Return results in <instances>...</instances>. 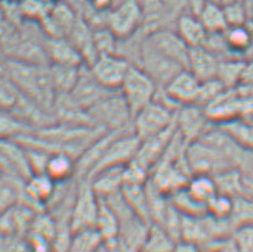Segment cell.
Masks as SVG:
<instances>
[{"mask_svg": "<svg viewBox=\"0 0 253 252\" xmlns=\"http://www.w3.org/2000/svg\"><path fill=\"white\" fill-rule=\"evenodd\" d=\"M210 240L207 230H206L202 216L184 215L182 218L181 232H179L178 242H184L201 249Z\"/></svg>", "mask_w": 253, "mask_h": 252, "instance_id": "obj_21", "label": "cell"}, {"mask_svg": "<svg viewBox=\"0 0 253 252\" xmlns=\"http://www.w3.org/2000/svg\"><path fill=\"white\" fill-rule=\"evenodd\" d=\"M233 210V198L217 192L207 202V213L216 218H229Z\"/></svg>", "mask_w": 253, "mask_h": 252, "instance_id": "obj_35", "label": "cell"}, {"mask_svg": "<svg viewBox=\"0 0 253 252\" xmlns=\"http://www.w3.org/2000/svg\"><path fill=\"white\" fill-rule=\"evenodd\" d=\"M45 52L49 64L81 66L84 63L80 51L67 37L45 36Z\"/></svg>", "mask_w": 253, "mask_h": 252, "instance_id": "obj_15", "label": "cell"}, {"mask_svg": "<svg viewBox=\"0 0 253 252\" xmlns=\"http://www.w3.org/2000/svg\"><path fill=\"white\" fill-rule=\"evenodd\" d=\"M137 66L142 67L148 74L154 79L158 87H164L177 73L184 69L175 61L164 56L160 51L152 48L144 37L140 49L139 60Z\"/></svg>", "mask_w": 253, "mask_h": 252, "instance_id": "obj_8", "label": "cell"}, {"mask_svg": "<svg viewBox=\"0 0 253 252\" xmlns=\"http://www.w3.org/2000/svg\"><path fill=\"white\" fill-rule=\"evenodd\" d=\"M88 114L94 124L106 130H117L130 126L133 118L130 106L120 89L111 90L88 110Z\"/></svg>", "mask_w": 253, "mask_h": 252, "instance_id": "obj_1", "label": "cell"}, {"mask_svg": "<svg viewBox=\"0 0 253 252\" xmlns=\"http://www.w3.org/2000/svg\"><path fill=\"white\" fill-rule=\"evenodd\" d=\"M233 227L253 222V194H246L233 198V210L229 216Z\"/></svg>", "mask_w": 253, "mask_h": 252, "instance_id": "obj_32", "label": "cell"}, {"mask_svg": "<svg viewBox=\"0 0 253 252\" xmlns=\"http://www.w3.org/2000/svg\"><path fill=\"white\" fill-rule=\"evenodd\" d=\"M215 178L217 190L232 198L249 193L245 182V174L237 168H229L227 170L213 175Z\"/></svg>", "mask_w": 253, "mask_h": 252, "instance_id": "obj_23", "label": "cell"}, {"mask_svg": "<svg viewBox=\"0 0 253 252\" xmlns=\"http://www.w3.org/2000/svg\"><path fill=\"white\" fill-rule=\"evenodd\" d=\"M104 238L96 227H87L74 231L72 233L69 250L79 252H89L101 249Z\"/></svg>", "mask_w": 253, "mask_h": 252, "instance_id": "obj_28", "label": "cell"}, {"mask_svg": "<svg viewBox=\"0 0 253 252\" xmlns=\"http://www.w3.org/2000/svg\"><path fill=\"white\" fill-rule=\"evenodd\" d=\"M145 41L164 56L175 61L183 68H187L190 46L182 40L175 29L169 26L157 29L146 35Z\"/></svg>", "mask_w": 253, "mask_h": 252, "instance_id": "obj_9", "label": "cell"}, {"mask_svg": "<svg viewBox=\"0 0 253 252\" xmlns=\"http://www.w3.org/2000/svg\"><path fill=\"white\" fill-rule=\"evenodd\" d=\"M52 5L48 0H22L20 11L29 19L41 22L50 13Z\"/></svg>", "mask_w": 253, "mask_h": 252, "instance_id": "obj_34", "label": "cell"}, {"mask_svg": "<svg viewBox=\"0 0 253 252\" xmlns=\"http://www.w3.org/2000/svg\"><path fill=\"white\" fill-rule=\"evenodd\" d=\"M48 1H50V2H56V1H57V0H48Z\"/></svg>", "mask_w": 253, "mask_h": 252, "instance_id": "obj_41", "label": "cell"}, {"mask_svg": "<svg viewBox=\"0 0 253 252\" xmlns=\"http://www.w3.org/2000/svg\"><path fill=\"white\" fill-rule=\"evenodd\" d=\"M198 17L210 34L225 32L227 30L228 23L221 2L215 0H207L200 10Z\"/></svg>", "mask_w": 253, "mask_h": 252, "instance_id": "obj_22", "label": "cell"}, {"mask_svg": "<svg viewBox=\"0 0 253 252\" xmlns=\"http://www.w3.org/2000/svg\"><path fill=\"white\" fill-rule=\"evenodd\" d=\"M131 64L130 61L119 54H104L99 55L88 66L106 88L119 89Z\"/></svg>", "mask_w": 253, "mask_h": 252, "instance_id": "obj_10", "label": "cell"}, {"mask_svg": "<svg viewBox=\"0 0 253 252\" xmlns=\"http://www.w3.org/2000/svg\"><path fill=\"white\" fill-rule=\"evenodd\" d=\"M93 38L98 56L104 54H117L119 40L107 25L94 29Z\"/></svg>", "mask_w": 253, "mask_h": 252, "instance_id": "obj_33", "label": "cell"}, {"mask_svg": "<svg viewBox=\"0 0 253 252\" xmlns=\"http://www.w3.org/2000/svg\"><path fill=\"white\" fill-rule=\"evenodd\" d=\"M56 183L45 172H35L28 178L26 183V194L32 202L36 205H42L45 207L46 202L50 200L54 193Z\"/></svg>", "mask_w": 253, "mask_h": 252, "instance_id": "obj_20", "label": "cell"}, {"mask_svg": "<svg viewBox=\"0 0 253 252\" xmlns=\"http://www.w3.org/2000/svg\"><path fill=\"white\" fill-rule=\"evenodd\" d=\"M225 40L229 50L234 55L245 57L251 46V31L247 24L228 26L225 31Z\"/></svg>", "mask_w": 253, "mask_h": 252, "instance_id": "obj_29", "label": "cell"}, {"mask_svg": "<svg viewBox=\"0 0 253 252\" xmlns=\"http://www.w3.org/2000/svg\"><path fill=\"white\" fill-rule=\"evenodd\" d=\"M217 64H219V58L205 46L190 48L187 69L190 70L200 81L215 78Z\"/></svg>", "mask_w": 253, "mask_h": 252, "instance_id": "obj_17", "label": "cell"}, {"mask_svg": "<svg viewBox=\"0 0 253 252\" xmlns=\"http://www.w3.org/2000/svg\"><path fill=\"white\" fill-rule=\"evenodd\" d=\"M119 89L130 106L132 116H134L140 108L154 100L158 84L142 67L131 64Z\"/></svg>", "mask_w": 253, "mask_h": 252, "instance_id": "obj_3", "label": "cell"}, {"mask_svg": "<svg viewBox=\"0 0 253 252\" xmlns=\"http://www.w3.org/2000/svg\"><path fill=\"white\" fill-rule=\"evenodd\" d=\"M44 172L55 182H64L76 178V158L67 152L50 154Z\"/></svg>", "mask_w": 253, "mask_h": 252, "instance_id": "obj_19", "label": "cell"}, {"mask_svg": "<svg viewBox=\"0 0 253 252\" xmlns=\"http://www.w3.org/2000/svg\"><path fill=\"white\" fill-rule=\"evenodd\" d=\"M240 84H253V57L246 58L245 67H244Z\"/></svg>", "mask_w": 253, "mask_h": 252, "instance_id": "obj_39", "label": "cell"}, {"mask_svg": "<svg viewBox=\"0 0 253 252\" xmlns=\"http://www.w3.org/2000/svg\"><path fill=\"white\" fill-rule=\"evenodd\" d=\"M140 139L136 133L133 132L132 125L125 130L120 131L119 133L111 140L106 149L104 155L99 160V162L95 164V167L89 172L87 178L88 180L93 174L96 171L102 170V169L111 168V167H119L126 166L132 158L136 156L138 148H139Z\"/></svg>", "mask_w": 253, "mask_h": 252, "instance_id": "obj_6", "label": "cell"}, {"mask_svg": "<svg viewBox=\"0 0 253 252\" xmlns=\"http://www.w3.org/2000/svg\"><path fill=\"white\" fill-rule=\"evenodd\" d=\"M82 66V64H81ZM81 66H66V64H49L52 84L58 94H69L78 80Z\"/></svg>", "mask_w": 253, "mask_h": 252, "instance_id": "obj_25", "label": "cell"}, {"mask_svg": "<svg viewBox=\"0 0 253 252\" xmlns=\"http://www.w3.org/2000/svg\"><path fill=\"white\" fill-rule=\"evenodd\" d=\"M185 187L198 200L206 204V206L207 202L219 192L215 178L213 175L208 174H194Z\"/></svg>", "mask_w": 253, "mask_h": 252, "instance_id": "obj_30", "label": "cell"}, {"mask_svg": "<svg viewBox=\"0 0 253 252\" xmlns=\"http://www.w3.org/2000/svg\"><path fill=\"white\" fill-rule=\"evenodd\" d=\"M124 167H111V168L102 169L96 171L88 178L92 184L94 192L101 199L120 192L124 186Z\"/></svg>", "mask_w": 253, "mask_h": 252, "instance_id": "obj_16", "label": "cell"}, {"mask_svg": "<svg viewBox=\"0 0 253 252\" xmlns=\"http://www.w3.org/2000/svg\"><path fill=\"white\" fill-rule=\"evenodd\" d=\"M176 240L162 225L151 222L146 236L144 251H171L175 250Z\"/></svg>", "mask_w": 253, "mask_h": 252, "instance_id": "obj_31", "label": "cell"}, {"mask_svg": "<svg viewBox=\"0 0 253 252\" xmlns=\"http://www.w3.org/2000/svg\"><path fill=\"white\" fill-rule=\"evenodd\" d=\"M176 130H177V128H176L175 122V124L170 126L169 128H167L163 132L140 140L139 148H138V151L134 158H136L137 161H139L140 163H143L144 166L148 167L150 170H151L155 167V164L157 163L164 155L168 145L171 142Z\"/></svg>", "mask_w": 253, "mask_h": 252, "instance_id": "obj_14", "label": "cell"}, {"mask_svg": "<svg viewBox=\"0 0 253 252\" xmlns=\"http://www.w3.org/2000/svg\"><path fill=\"white\" fill-rule=\"evenodd\" d=\"M226 87L221 84V81L217 80L216 78L210 79V80L201 81L200 84L199 94L196 98L195 104L201 107H206L208 104H211L217 95L221 94Z\"/></svg>", "mask_w": 253, "mask_h": 252, "instance_id": "obj_36", "label": "cell"}, {"mask_svg": "<svg viewBox=\"0 0 253 252\" xmlns=\"http://www.w3.org/2000/svg\"><path fill=\"white\" fill-rule=\"evenodd\" d=\"M176 112L177 111L172 110L157 99H154L133 116V132L140 140L163 132L175 124Z\"/></svg>", "mask_w": 253, "mask_h": 252, "instance_id": "obj_2", "label": "cell"}, {"mask_svg": "<svg viewBox=\"0 0 253 252\" xmlns=\"http://www.w3.org/2000/svg\"><path fill=\"white\" fill-rule=\"evenodd\" d=\"M232 237L238 251L253 252V222L235 227Z\"/></svg>", "mask_w": 253, "mask_h": 252, "instance_id": "obj_38", "label": "cell"}, {"mask_svg": "<svg viewBox=\"0 0 253 252\" xmlns=\"http://www.w3.org/2000/svg\"><path fill=\"white\" fill-rule=\"evenodd\" d=\"M211 124L205 108L196 104L183 105L176 112V127L187 143L201 138Z\"/></svg>", "mask_w": 253, "mask_h": 252, "instance_id": "obj_11", "label": "cell"}, {"mask_svg": "<svg viewBox=\"0 0 253 252\" xmlns=\"http://www.w3.org/2000/svg\"><path fill=\"white\" fill-rule=\"evenodd\" d=\"M201 81L187 68L182 69L170 80L163 89L179 106L195 104Z\"/></svg>", "mask_w": 253, "mask_h": 252, "instance_id": "obj_13", "label": "cell"}, {"mask_svg": "<svg viewBox=\"0 0 253 252\" xmlns=\"http://www.w3.org/2000/svg\"><path fill=\"white\" fill-rule=\"evenodd\" d=\"M106 25L118 40H126L139 32L143 26L140 0H122L112 5L106 16Z\"/></svg>", "mask_w": 253, "mask_h": 252, "instance_id": "obj_5", "label": "cell"}, {"mask_svg": "<svg viewBox=\"0 0 253 252\" xmlns=\"http://www.w3.org/2000/svg\"><path fill=\"white\" fill-rule=\"evenodd\" d=\"M222 6L228 26L246 24V22L249 20V13H247L246 5L244 4V1L229 0L227 2H223Z\"/></svg>", "mask_w": 253, "mask_h": 252, "instance_id": "obj_37", "label": "cell"}, {"mask_svg": "<svg viewBox=\"0 0 253 252\" xmlns=\"http://www.w3.org/2000/svg\"><path fill=\"white\" fill-rule=\"evenodd\" d=\"M111 90L114 89L106 88L104 84L93 75L89 66L84 63L80 67L78 80H76L73 89L70 90L69 95L76 104L88 111L99 100H101L106 94H108Z\"/></svg>", "mask_w": 253, "mask_h": 252, "instance_id": "obj_12", "label": "cell"}, {"mask_svg": "<svg viewBox=\"0 0 253 252\" xmlns=\"http://www.w3.org/2000/svg\"><path fill=\"white\" fill-rule=\"evenodd\" d=\"M245 182L249 193L253 194V175H245Z\"/></svg>", "mask_w": 253, "mask_h": 252, "instance_id": "obj_40", "label": "cell"}, {"mask_svg": "<svg viewBox=\"0 0 253 252\" xmlns=\"http://www.w3.org/2000/svg\"><path fill=\"white\" fill-rule=\"evenodd\" d=\"M175 30L190 48L202 46L208 36V31L199 17L189 11L183 12L176 19Z\"/></svg>", "mask_w": 253, "mask_h": 252, "instance_id": "obj_18", "label": "cell"}, {"mask_svg": "<svg viewBox=\"0 0 253 252\" xmlns=\"http://www.w3.org/2000/svg\"><path fill=\"white\" fill-rule=\"evenodd\" d=\"M185 156L193 175H215L229 168H235L231 161L216 146L202 139L188 143Z\"/></svg>", "mask_w": 253, "mask_h": 252, "instance_id": "obj_4", "label": "cell"}, {"mask_svg": "<svg viewBox=\"0 0 253 252\" xmlns=\"http://www.w3.org/2000/svg\"><path fill=\"white\" fill-rule=\"evenodd\" d=\"M100 206V198L94 192L88 180H79L74 206L70 218L72 231L87 227H95Z\"/></svg>", "mask_w": 253, "mask_h": 252, "instance_id": "obj_7", "label": "cell"}, {"mask_svg": "<svg viewBox=\"0 0 253 252\" xmlns=\"http://www.w3.org/2000/svg\"><path fill=\"white\" fill-rule=\"evenodd\" d=\"M170 200L182 214L193 215V216H202L207 213V206L204 202L194 196L187 187L176 190L170 195Z\"/></svg>", "mask_w": 253, "mask_h": 252, "instance_id": "obj_27", "label": "cell"}, {"mask_svg": "<svg viewBox=\"0 0 253 252\" xmlns=\"http://www.w3.org/2000/svg\"><path fill=\"white\" fill-rule=\"evenodd\" d=\"M122 193L131 210L143 220L151 224L149 212L148 193L145 184H124Z\"/></svg>", "mask_w": 253, "mask_h": 252, "instance_id": "obj_24", "label": "cell"}, {"mask_svg": "<svg viewBox=\"0 0 253 252\" xmlns=\"http://www.w3.org/2000/svg\"><path fill=\"white\" fill-rule=\"evenodd\" d=\"M246 58L228 57L219 60L215 78L221 81L226 88H234L240 84Z\"/></svg>", "mask_w": 253, "mask_h": 252, "instance_id": "obj_26", "label": "cell"}]
</instances>
